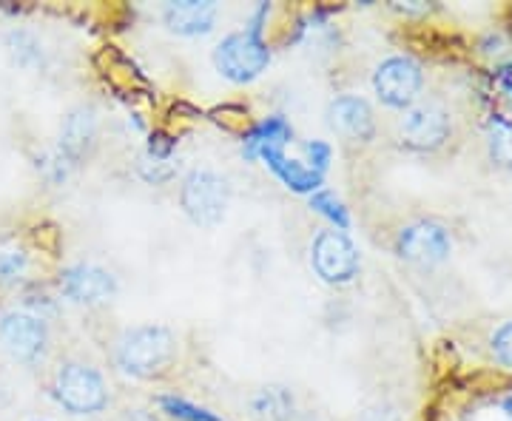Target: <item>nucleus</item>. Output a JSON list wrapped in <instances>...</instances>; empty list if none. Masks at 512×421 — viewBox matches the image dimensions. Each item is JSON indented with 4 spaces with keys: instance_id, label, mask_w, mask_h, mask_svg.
<instances>
[{
    "instance_id": "39448f33",
    "label": "nucleus",
    "mask_w": 512,
    "mask_h": 421,
    "mask_svg": "<svg viewBox=\"0 0 512 421\" xmlns=\"http://www.w3.org/2000/svg\"><path fill=\"white\" fill-rule=\"evenodd\" d=\"M0 345L15 365L37 367L49 356L52 333L43 316L32 311H9L0 316Z\"/></svg>"
},
{
    "instance_id": "9d476101",
    "label": "nucleus",
    "mask_w": 512,
    "mask_h": 421,
    "mask_svg": "<svg viewBox=\"0 0 512 421\" xmlns=\"http://www.w3.org/2000/svg\"><path fill=\"white\" fill-rule=\"evenodd\" d=\"M117 288H120L117 276L106 271V268H100V265H89V262L69 265L60 274V293H63V299H69L74 305H86V308L111 302L117 296Z\"/></svg>"
},
{
    "instance_id": "0eeeda50",
    "label": "nucleus",
    "mask_w": 512,
    "mask_h": 421,
    "mask_svg": "<svg viewBox=\"0 0 512 421\" xmlns=\"http://www.w3.org/2000/svg\"><path fill=\"white\" fill-rule=\"evenodd\" d=\"M424 72L413 57L393 55L382 60L373 72V92L390 109H410L419 100Z\"/></svg>"
},
{
    "instance_id": "4468645a",
    "label": "nucleus",
    "mask_w": 512,
    "mask_h": 421,
    "mask_svg": "<svg viewBox=\"0 0 512 421\" xmlns=\"http://www.w3.org/2000/svg\"><path fill=\"white\" fill-rule=\"evenodd\" d=\"M262 160H265L276 177L288 185L291 191H296V194H311L313 197V194L322 188V180H325V177H322V174H316V171L308 168L305 163H299V160H288L282 148H279V151H268V154H262Z\"/></svg>"
},
{
    "instance_id": "7ed1b4c3",
    "label": "nucleus",
    "mask_w": 512,
    "mask_h": 421,
    "mask_svg": "<svg viewBox=\"0 0 512 421\" xmlns=\"http://www.w3.org/2000/svg\"><path fill=\"white\" fill-rule=\"evenodd\" d=\"M55 402L72 416H97L109 407V385L103 373L89 362H60L52 376Z\"/></svg>"
},
{
    "instance_id": "f8f14e48",
    "label": "nucleus",
    "mask_w": 512,
    "mask_h": 421,
    "mask_svg": "<svg viewBox=\"0 0 512 421\" xmlns=\"http://www.w3.org/2000/svg\"><path fill=\"white\" fill-rule=\"evenodd\" d=\"M328 126L336 134L353 143H370L376 137V117L365 97L359 94H342L330 100L328 106Z\"/></svg>"
},
{
    "instance_id": "ddd939ff",
    "label": "nucleus",
    "mask_w": 512,
    "mask_h": 421,
    "mask_svg": "<svg viewBox=\"0 0 512 421\" xmlns=\"http://www.w3.org/2000/svg\"><path fill=\"white\" fill-rule=\"evenodd\" d=\"M217 18H220V6L211 0H177L163 6L165 29L180 37L208 35Z\"/></svg>"
},
{
    "instance_id": "f3484780",
    "label": "nucleus",
    "mask_w": 512,
    "mask_h": 421,
    "mask_svg": "<svg viewBox=\"0 0 512 421\" xmlns=\"http://www.w3.org/2000/svg\"><path fill=\"white\" fill-rule=\"evenodd\" d=\"M487 148L495 165L512 168V114H495L487 126Z\"/></svg>"
},
{
    "instance_id": "5701e85b",
    "label": "nucleus",
    "mask_w": 512,
    "mask_h": 421,
    "mask_svg": "<svg viewBox=\"0 0 512 421\" xmlns=\"http://www.w3.org/2000/svg\"><path fill=\"white\" fill-rule=\"evenodd\" d=\"M495 83H498V89H501V94L507 97V103L512 106V60L510 63H504L498 72H495Z\"/></svg>"
},
{
    "instance_id": "f03ea898",
    "label": "nucleus",
    "mask_w": 512,
    "mask_h": 421,
    "mask_svg": "<svg viewBox=\"0 0 512 421\" xmlns=\"http://www.w3.org/2000/svg\"><path fill=\"white\" fill-rule=\"evenodd\" d=\"M268 15V6L256 9L251 26L231 32L228 37H222L214 49V66L217 72L231 80V83H251L259 74L268 69L271 63V49L262 40V18Z\"/></svg>"
},
{
    "instance_id": "a878e982",
    "label": "nucleus",
    "mask_w": 512,
    "mask_h": 421,
    "mask_svg": "<svg viewBox=\"0 0 512 421\" xmlns=\"http://www.w3.org/2000/svg\"><path fill=\"white\" fill-rule=\"evenodd\" d=\"M29 421H46V419H29Z\"/></svg>"
},
{
    "instance_id": "423d86ee",
    "label": "nucleus",
    "mask_w": 512,
    "mask_h": 421,
    "mask_svg": "<svg viewBox=\"0 0 512 421\" xmlns=\"http://www.w3.org/2000/svg\"><path fill=\"white\" fill-rule=\"evenodd\" d=\"M311 265L328 285H348L359 274V251L345 231L325 228L311 242Z\"/></svg>"
},
{
    "instance_id": "2eb2a0df",
    "label": "nucleus",
    "mask_w": 512,
    "mask_h": 421,
    "mask_svg": "<svg viewBox=\"0 0 512 421\" xmlns=\"http://www.w3.org/2000/svg\"><path fill=\"white\" fill-rule=\"evenodd\" d=\"M291 137L293 129L288 126L285 117H268V120H262L259 126H254V131L245 137L242 151H245L248 160H262V154L285 148V143H288Z\"/></svg>"
},
{
    "instance_id": "f257e3e1",
    "label": "nucleus",
    "mask_w": 512,
    "mask_h": 421,
    "mask_svg": "<svg viewBox=\"0 0 512 421\" xmlns=\"http://www.w3.org/2000/svg\"><path fill=\"white\" fill-rule=\"evenodd\" d=\"M117 367L134 379H157L177 362V336L165 325H137L123 330L114 348Z\"/></svg>"
},
{
    "instance_id": "6ab92c4d",
    "label": "nucleus",
    "mask_w": 512,
    "mask_h": 421,
    "mask_svg": "<svg viewBox=\"0 0 512 421\" xmlns=\"http://www.w3.org/2000/svg\"><path fill=\"white\" fill-rule=\"evenodd\" d=\"M311 208L316 214L328 217V220L336 225V231H348L350 228L348 208L336 200V194H330V191H316L311 197Z\"/></svg>"
},
{
    "instance_id": "6e6552de",
    "label": "nucleus",
    "mask_w": 512,
    "mask_h": 421,
    "mask_svg": "<svg viewBox=\"0 0 512 421\" xmlns=\"http://www.w3.org/2000/svg\"><path fill=\"white\" fill-rule=\"evenodd\" d=\"M453 134L450 111L439 103H419L404 111L399 120V143L407 151H439Z\"/></svg>"
},
{
    "instance_id": "4be33fe9",
    "label": "nucleus",
    "mask_w": 512,
    "mask_h": 421,
    "mask_svg": "<svg viewBox=\"0 0 512 421\" xmlns=\"http://www.w3.org/2000/svg\"><path fill=\"white\" fill-rule=\"evenodd\" d=\"M305 154H308V168H313L316 174L325 177V171H328L330 165V154H333L328 143H319V140L305 143Z\"/></svg>"
},
{
    "instance_id": "412c9836",
    "label": "nucleus",
    "mask_w": 512,
    "mask_h": 421,
    "mask_svg": "<svg viewBox=\"0 0 512 421\" xmlns=\"http://www.w3.org/2000/svg\"><path fill=\"white\" fill-rule=\"evenodd\" d=\"M490 350H493L498 365L512 367V322H504L501 328H495L493 339H490Z\"/></svg>"
},
{
    "instance_id": "393cba45",
    "label": "nucleus",
    "mask_w": 512,
    "mask_h": 421,
    "mask_svg": "<svg viewBox=\"0 0 512 421\" xmlns=\"http://www.w3.org/2000/svg\"><path fill=\"white\" fill-rule=\"evenodd\" d=\"M6 404H9V387L0 382V410H3Z\"/></svg>"
},
{
    "instance_id": "20e7f679",
    "label": "nucleus",
    "mask_w": 512,
    "mask_h": 421,
    "mask_svg": "<svg viewBox=\"0 0 512 421\" xmlns=\"http://www.w3.org/2000/svg\"><path fill=\"white\" fill-rule=\"evenodd\" d=\"M185 217L200 228H217L231 205V185L214 168H191L180 185Z\"/></svg>"
},
{
    "instance_id": "b1692460",
    "label": "nucleus",
    "mask_w": 512,
    "mask_h": 421,
    "mask_svg": "<svg viewBox=\"0 0 512 421\" xmlns=\"http://www.w3.org/2000/svg\"><path fill=\"white\" fill-rule=\"evenodd\" d=\"M501 410H504V413H507V419L512 421V390L504 396V399H501Z\"/></svg>"
},
{
    "instance_id": "1a4fd4ad",
    "label": "nucleus",
    "mask_w": 512,
    "mask_h": 421,
    "mask_svg": "<svg viewBox=\"0 0 512 421\" xmlns=\"http://www.w3.org/2000/svg\"><path fill=\"white\" fill-rule=\"evenodd\" d=\"M396 254L413 265H439L453 254V239L439 222H410L396 237Z\"/></svg>"
},
{
    "instance_id": "aec40b11",
    "label": "nucleus",
    "mask_w": 512,
    "mask_h": 421,
    "mask_svg": "<svg viewBox=\"0 0 512 421\" xmlns=\"http://www.w3.org/2000/svg\"><path fill=\"white\" fill-rule=\"evenodd\" d=\"M29 271V254L23 248H6L0 251V285H18Z\"/></svg>"
},
{
    "instance_id": "a211bd4d",
    "label": "nucleus",
    "mask_w": 512,
    "mask_h": 421,
    "mask_svg": "<svg viewBox=\"0 0 512 421\" xmlns=\"http://www.w3.org/2000/svg\"><path fill=\"white\" fill-rule=\"evenodd\" d=\"M160 410L177 421H222L217 413H211V410H205V407H197V404L185 402V399H177V396H163V399H160Z\"/></svg>"
},
{
    "instance_id": "9b49d317",
    "label": "nucleus",
    "mask_w": 512,
    "mask_h": 421,
    "mask_svg": "<svg viewBox=\"0 0 512 421\" xmlns=\"http://www.w3.org/2000/svg\"><path fill=\"white\" fill-rule=\"evenodd\" d=\"M100 137V123H97V111L92 106H74L63 123H60V143L57 151L69 165H83L97 148Z\"/></svg>"
},
{
    "instance_id": "dca6fc26",
    "label": "nucleus",
    "mask_w": 512,
    "mask_h": 421,
    "mask_svg": "<svg viewBox=\"0 0 512 421\" xmlns=\"http://www.w3.org/2000/svg\"><path fill=\"white\" fill-rule=\"evenodd\" d=\"M6 52L12 57V63L18 66V69H26V72H35L43 66V43H40V37L35 32H29V29H12L9 35H6Z\"/></svg>"
}]
</instances>
